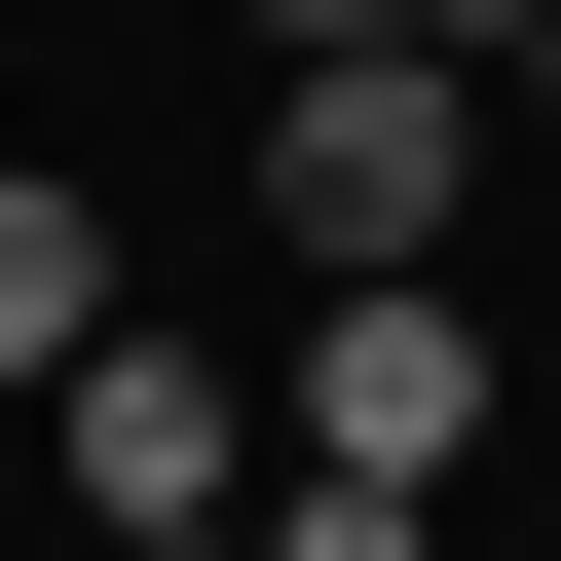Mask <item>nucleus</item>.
Segmentation results:
<instances>
[{
  "label": "nucleus",
  "mask_w": 561,
  "mask_h": 561,
  "mask_svg": "<svg viewBox=\"0 0 561 561\" xmlns=\"http://www.w3.org/2000/svg\"><path fill=\"white\" fill-rule=\"evenodd\" d=\"M486 375H524V337L449 300V262H337V337H300V449H375V486H449V449H486Z\"/></svg>",
  "instance_id": "obj_3"
},
{
  "label": "nucleus",
  "mask_w": 561,
  "mask_h": 561,
  "mask_svg": "<svg viewBox=\"0 0 561 561\" xmlns=\"http://www.w3.org/2000/svg\"><path fill=\"white\" fill-rule=\"evenodd\" d=\"M76 337H113V225H76L38 150H0V375H76Z\"/></svg>",
  "instance_id": "obj_4"
},
{
  "label": "nucleus",
  "mask_w": 561,
  "mask_h": 561,
  "mask_svg": "<svg viewBox=\"0 0 561 561\" xmlns=\"http://www.w3.org/2000/svg\"><path fill=\"white\" fill-rule=\"evenodd\" d=\"M38 412H76V524H113V561H225V524H262V412H225V337H150V300H113Z\"/></svg>",
  "instance_id": "obj_2"
},
{
  "label": "nucleus",
  "mask_w": 561,
  "mask_h": 561,
  "mask_svg": "<svg viewBox=\"0 0 561 561\" xmlns=\"http://www.w3.org/2000/svg\"><path fill=\"white\" fill-rule=\"evenodd\" d=\"M262 38H412V0H262Z\"/></svg>",
  "instance_id": "obj_6"
},
{
  "label": "nucleus",
  "mask_w": 561,
  "mask_h": 561,
  "mask_svg": "<svg viewBox=\"0 0 561 561\" xmlns=\"http://www.w3.org/2000/svg\"><path fill=\"white\" fill-rule=\"evenodd\" d=\"M262 225L300 262H449L486 225V38H262Z\"/></svg>",
  "instance_id": "obj_1"
},
{
  "label": "nucleus",
  "mask_w": 561,
  "mask_h": 561,
  "mask_svg": "<svg viewBox=\"0 0 561 561\" xmlns=\"http://www.w3.org/2000/svg\"><path fill=\"white\" fill-rule=\"evenodd\" d=\"M262 561H449V524H412L375 449H300V486H262Z\"/></svg>",
  "instance_id": "obj_5"
},
{
  "label": "nucleus",
  "mask_w": 561,
  "mask_h": 561,
  "mask_svg": "<svg viewBox=\"0 0 561 561\" xmlns=\"http://www.w3.org/2000/svg\"><path fill=\"white\" fill-rule=\"evenodd\" d=\"M524 113H561V0H524Z\"/></svg>",
  "instance_id": "obj_7"
}]
</instances>
